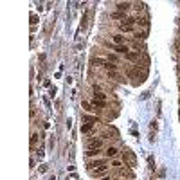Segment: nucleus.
Returning <instances> with one entry per match:
<instances>
[{"label":"nucleus","mask_w":180,"mask_h":180,"mask_svg":"<svg viewBox=\"0 0 180 180\" xmlns=\"http://www.w3.org/2000/svg\"><path fill=\"white\" fill-rule=\"evenodd\" d=\"M94 99H99V101H103V103H104V99H106V97H104V94H101V92H97V90H96Z\"/></svg>","instance_id":"39448f33"},{"label":"nucleus","mask_w":180,"mask_h":180,"mask_svg":"<svg viewBox=\"0 0 180 180\" xmlns=\"http://www.w3.org/2000/svg\"><path fill=\"white\" fill-rule=\"evenodd\" d=\"M128 7H130V4H119L117 5V9L121 11V13H123V11H128Z\"/></svg>","instance_id":"9b49d317"},{"label":"nucleus","mask_w":180,"mask_h":180,"mask_svg":"<svg viewBox=\"0 0 180 180\" xmlns=\"http://www.w3.org/2000/svg\"><path fill=\"white\" fill-rule=\"evenodd\" d=\"M121 29H123V31H126V33H131V31H133V25H130V24H123V25H121Z\"/></svg>","instance_id":"0eeeda50"},{"label":"nucleus","mask_w":180,"mask_h":180,"mask_svg":"<svg viewBox=\"0 0 180 180\" xmlns=\"http://www.w3.org/2000/svg\"><path fill=\"white\" fill-rule=\"evenodd\" d=\"M114 50H117V52H128V47H124V45H115Z\"/></svg>","instance_id":"423d86ee"},{"label":"nucleus","mask_w":180,"mask_h":180,"mask_svg":"<svg viewBox=\"0 0 180 180\" xmlns=\"http://www.w3.org/2000/svg\"><path fill=\"white\" fill-rule=\"evenodd\" d=\"M92 104H94L96 108H104V103H103V101H97V99L92 101Z\"/></svg>","instance_id":"9d476101"},{"label":"nucleus","mask_w":180,"mask_h":180,"mask_svg":"<svg viewBox=\"0 0 180 180\" xmlns=\"http://www.w3.org/2000/svg\"><path fill=\"white\" fill-rule=\"evenodd\" d=\"M104 67H106L108 70H115V68H117V67H115V65H112V63H104Z\"/></svg>","instance_id":"4468645a"},{"label":"nucleus","mask_w":180,"mask_h":180,"mask_svg":"<svg viewBox=\"0 0 180 180\" xmlns=\"http://www.w3.org/2000/svg\"><path fill=\"white\" fill-rule=\"evenodd\" d=\"M101 139H90V142H88V148L90 149H99V146H101Z\"/></svg>","instance_id":"f257e3e1"},{"label":"nucleus","mask_w":180,"mask_h":180,"mask_svg":"<svg viewBox=\"0 0 180 180\" xmlns=\"http://www.w3.org/2000/svg\"><path fill=\"white\" fill-rule=\"evenodd\" d=\"M83 108L86 110V112H92V110H94V104H90V103H86V101H83Z\"/></svg>","instance_id":"6e6552de"},{"label":"nucleus","mask_w":180,"mask_h":180,"mask_svg":"<svg viewBox=\"0 0 180 180\" xmlns=\"http://www.w3.org/2000/svg\"><path fill=\"white\" fill-rule=\"evenodd\" d=\"M126 58H128V60H131V61H137V60H139V56L135 54V52H130V54H126Z\"/></svg>","instance_id":"f8f14e48"},{"label":"nucleus","mask_w":180,"mask_h":180,"mask_svg":"<svg viewBox=\"0 0 180 180\" xmlns=\"http://www.w3.org/2000/svg\"><path fill=\"white\" fill-rule=\"evenodd\" d=\"M103 180H108V178H103Z\"/></svg>","instance_id":"dca6fc26"},{"label":"nucleus","mask_w":180,"mask_h":180,"mask_svg":"<svg viewBox=\"0 0 180 180\" xmlns=\"http://www.w3.org/2000/svg\"><path fill=\"white\" fill-rule=\"evenodd\" d=\"M104 166V162L103 160H96V162H90L88 164V169H99V167Z\"/></svg>","instance_id":"f03ea898"},{"label":"nucleus","mask_w":180,"mask_h":180,"mask_svg":"<svg viewBox=\"0 0 180 180\" xmlns=\"http://www.w3.org/2000/svg\"><path fill=\"white\" fill-rule=\"evenodd\" d=\"M106 155L108 157H115V155H117V149H115V148H108L106 149Z\"/></svg>","instance_id":"1a4fd4ad"},{"label":"nucleus","mask_w":180,"mask_h":180,"mask_svg":"<svg viewBox=\"0 0 180 180\" xmlns=\"http://www.w3.org/2000/svg\"><path fill=\"white\" fill-rule=\"evenodd\" d=\"M97 153H99V149H88V151H86V155H90V157H94Z\"/></svg>","instance_id":"ddd939ff"},{"label":"nucleus","mask_w":180,"mask_h":180,"mask_svg":"<svg viewBox=\"0 0 180 180\" xmlns=\"http://www.w3.org/2000/svg\"><path fill=\"white\" fill-rule=\"evenodd\" d=\"M92 124H94V123H85V124H81V131H83V133H86V131H90V128H92Z\"/></svg>","instance_id":"7ed1b4c3"},{"label":"nucleus","mask_w":180,"mask_h":180,"mask_svg":"<svg viewBox=\"0 0 180 180\" xmlns=\"http://www.w3.org/2000/svg\"><path fill=\"white\" fill-rule=\"evenodd\" d=\"M67 128H68V130L72 128V119H68V121H67Z\"/></svg>","instance_id":"2eb2a0df"},{"label":"nucleus","mask_w":180,"mask_h":180,"mask_svg":"<svg viewBox=\"0 0 180 180\" xmlns=\"http://www.w3.org/2000/svg\"><path fill=\"white\" fill-rule=\"evenodd\" d=\"M114 42L117 43V45H121V43L124 42V36H121V34H115V36H114Z\"/></svg>","instance_id":"20e7f679"}]
</instances>
